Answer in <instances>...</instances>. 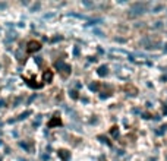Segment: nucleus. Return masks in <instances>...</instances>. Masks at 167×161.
Listing matches in <instances>:
<instances>
[{
  "label": "nucleus",
  "mask_w": 167,
  "mask_h": 161,
  "mask_svg": "<svg viewBox=\"0 0 167 161\" xmlns=\"http://www.w3.org/2000/svg\"><path fill=\"white\" fill-rule=\"evenodd\" d=\"M107 73H109V72H107V66H101L100 69H98V75H101V76H106V75H107Z\"/></svg>",
  "instance_id": "7ed1b4c3"
},
{
  "label": "nucleus",
  "mask_w": 167,
  "mask_h": 161,
  "mask_svg": "<svg viewBox=\"0 0 167 161\" xmlns=\"http://www.w3.org/2000/svg\"><path fill=\"white\" fill-rule=\"evenodd\" d=\"M40 47H41V44H40L38 41H31V43L28 44L29 51H37V50H40Z\"/></svg>",
  "instance_id": "f03ea898"
},
{
  "label": "nucleus",
  "mask_w": 167,
  "mask_h": 161,
  "mask_svg": "<svg viewBox=\"0 0 167 161\" xmlns=\"http://www.w3.org/2000/svg\"><path fill=\"white\" fill-rule=\"evenodd\" d=\"M52 76H53L52 72H46V73H44V79H46V82H50V79H52Z\"/></svg>",
  "instance_id": "20e7f679"
},
{
  "label": "nucleus",
  "mask_w": 167,
  "mask_h": 161,
  "mask_svg": "<svg viewBox=\"0 0 167 161\" xmlns=\"http://www.w3.org/2000/svg\"><path fill=\"white\" fill-rule=\"evenodd\" d=\"M130 12H134L132 15H135V16H138V15H142V13H145V12H147V6L144 5V3H135V5L132 6Z\"/></svg>",
  "instance_id": "f257e3e1"
}]
</instances>
